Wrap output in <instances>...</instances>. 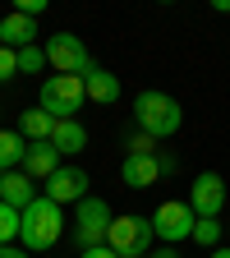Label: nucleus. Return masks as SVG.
Here are the masks:
<instances>
[{"label":"nucleus","instance_id":"nucleus-9","mask_svg":"<svg viewBox=\"0 0 230 258\" xmlns=\"http://www.w3.org/2000/svg\"><path fill=\"white\" fill-rule=\"evenodd\" d=\"M175 171V161L171 157H129L124 152V161H120V184H129V189H147V184H157L161 175H171Z\"/></svg>","mask_w":230,"mask_h":258},{"label":"nucleus","instance_id":"nucleus-22","mask_svg":"<svg viewBox=\"0 0 230 258\" xmlns=\"http://www.w3.org/2000/svg\"><path fill=\"white\" fill-rule=\"evenodd\" d=\"M19 74V51H10V46H0V83H10Z\"/></svg>","mask_w":230,"mask_h":258},{"label":"nucleus","instance_id":"nucleus-1","mask_svg":"<svg viewBox=\"0 0 230 258\" xmlns=\"http://www.w3.org/2000/svg\"><path fill=\"white\" fill-rule=\"evenodd\" d=\"M60 235H64V208L37 194V199L23 208V221H19V244H23L28 253H46L51 244H60Z\"/></svg>","mask_w":230,"mask_h":258},{"label":"nucleus","instance_id":"nucleus-17","mask_svg":"<svg viewBox=\"0 0 230 258\" xmlns=\"http://www.w3.org/2000/svg\"><path fill=\"white\" fill-rule=\"evenodd\" d=\"M23 157H28V139L19 134V129H0V175L19 171Z\"/></svg>","mask_w":230,"mask_h":258},{"label":"nucleus","instance_id":"nucleus-3","mask_svg":"<svg viewBox=\"0 0 230 258\" xmlns=\"http://www.w3.org/2000/svg\"><path fill=\"white\" fill-rule=\"evenodd\" d=\"M111 221H115V212H111V203L106 199H97V194H88V199L74 208V240H79V253L83 249H102L106 244V235H111Z\"/></svg>","mask_w":230,"mask_h":258},{"label":"nucleus","instance_id":"nucleus-15","mask_svg":"<svg viewBox=\"0 0 230 258\" xmlns=\"http://www.w3.org/2000/svg\"><path fill=\"white\" fill-rule=\"evenodd\" d=\"M51 148H55L60 157H74V152H83V148H88V129H83L79 120H55Z\"/></svg>","mask_w":230,"mask_h":258},{"label":"nucleus","instance_id":"nucleus-18","mask_svg":"<svg viewBox=\"0 0 230 258\" xmlns=\"http://www.w3.org/2000/svg\"><path fill=\"white\" fill-rule=\"evenodd\" d=\"M225 240V221L221 217H203V221H193V244H203V249H221Z\"/></svg>","mask_w":230,"mask_h":258},{"label":"nucleus","instance_id":"nucleus-26","mask_svg":"<svg viewBox=\"0 0 230 258\" xmlns=\"http://www.w3.org/2000/svg\"><path fill=\"white\" fill-rule=\"evenodd\" d=\"M207 258H230V244H221V249H212Z\"/></svg>","mask_w":230,"mask_h":258},{"label":"nucleus","instance_id":"nucleus-11","mask_svg":"<svg viewBox=\"0 0 230 258\" xmlns=\"http://www.w3.org/2000/svg\"><path fill=\"white\" fill-rule=\"evenodd\" d=\"M0 46H10V51L37 46V19H28V14L10 10L5 19H0Z\"/></svg>","mask_w":230,"mask_h":258},{"label":"nucleus","instance_id":"nucleus-5","mask_svg":"<svg viewBox=\"0 0 230 258\" xmlns=\"http://www.w3.org/2000/svg\"><path fill=\"white\" fill-rule=\"evenodd\" d=\"M152 217H134L124 212L111 221V235H106V249H115V258H147L152 253Z\"/></svg>","mask_w":230,"mask_h":258},{"label":"nucleus","instance_id":"nucleus-2","mask_svg":"<svg viewBox=\"0 0 230 258\" xmlns=\"http://www.w3.org/2000/svg\"><path fill=\"white\" fill-rule=\"evenodd\" d=\"M180 124H184V111H180V102H175L171 92L147 88V92L134 97V129L152 134L157 143H161V139H175V134H180Z\"/></svg>","mask_w":230,"mask_h":258},{"label":"nucleus","instance_id":"nucleus-19","mask_svg":"<svg viewBox=\"0 0 230 258\" xmlns=\"http://www.w3.org/2000/svg\"><path fill=\"white\" fill-rule=\"evenodd\" d=\"M19 221H23V212H19V208L0 203V244H14V240H19Z\"/></svg>","mask_w":230,"mask_h":258},{"label":"nucleus","instance_id":"nucleus-14","mask_svg":"<svg viewBox=\"0 0 230 258\" xmlns=\"http://www.w3.org/2000/svg\"><path fill=\"white\" fill-rule=\"evenodd\" d=\"M19 171L46 184V180L60 171V152H55L51 143H28V157H23V166H19Z\"/></svg>","mask_w":230,"mask_h":258},{"label":"nucleus","instance_id":"nucleus-4","mask_svg":"<svg viewBox=\"0 0 230 258\" xmlns=\"http://www.w3.org/2000/svg\"><path fill=\"white\" fill-rule=\"evenodd\" d=\"M83 102H88V88H83L79 74H51L42 83V102L37 106L46 115H55V120H74L83 111Z\"/></svg>","mask_w":230,"mask_h":258},{"label":"nucleus","instance_id":"nucleus-27","mask_svg":"<svg viewBox=\"0 0 230 258\" xmlns=\"http://www.w3.org/2000/svg\"><path fill=\"white\" fill-rule=\"evenodd\" d=\"M225 235H230V221H225Z\"/></svg>","mask_w":230,"mask_h":258},{"label":"nucleus","instance_id":"nucleus-20","mask_svg":"<svg viewBox=\"0 0 230 258\" xmlns=\"http://www.w3.org/2000/svg\"><path fill=\"white\" fill-rule=\"evenodd\" d=\"M46 70V46H23L19 51V74H37Z\"/></svg>","mask_w":230,"mask_h":258},{"label":"nucleus","instance_id":"nucleus-23","mask_svg":"<svg viewBox=\"0 0 230 258\" xmlns=\"http://www.w3.org/2000/svg\"><path fill=\"white\" fill-rule=\"evenodd\" d=\"M0 258H32L23 244H0Z\"/></svg>","mask_w":230,"mask_h":258},{"label":"nucleus","instance_id":"nucleus-21","mask_svg":"<svg viewBox=\"0 0 230 258\" xmlns=\"http://www.w3.org/2000/svg\"><path fill=\"white\" fill-rule=\"evenodd\" d=\"M124 148H129V157H157V139L143 134V129H134V134L124 139Z\"/></svg>","mask_w":230,"mask_h":258},{"label":"nucleus","instance_id":"nucleus-24","mask_svg":"<svg viewBox=\"0 0 230 258\" xmlns=\"http://www.w3.org/2000/svg\"><path fill=\"white\" fill-rule=\"evenodd\" d=\"M79 258H115V249H106V244H102V249H83Z\"/></svg>","mask_w":230,"mask_h":258},{"label":"nucleus","instance_id":"nucleus-10","mask_svg":"<svg viewBox=\"0 0 230 258\" xmlns=\"http://www.w3.org/2000/svg\"><path fill=\"white\" fill-rule=\"evenodd\" d=\"M88 184H92L88 171H79V166H60V171L46 180L42 199H51V203H60V208H64V203H74V208H79V203L88 199Z\"/></svg>","mask_w":230,"mask_h":258},{"label":"nucleus","instance_id":"nucleus-13","mask_svg":"<svg viewBox=\"0 0 230 258\" xmlns=\"http://www.w3.org/2000/svg\"><path fill=\"white\" fill-rule=\"evenodd\" d=\"M32 199H37V180L23 175V171H5L0 175V203H10V208H28Z\"/></svg>","mask_w":230,"mask_h":258},{"label":"nucleus","instance_id":"nucleus-12","mask_svg":"<svg viewBox=\"0 0 230 258\" xmlns=\"http://www.w3.org/2000/svg\"><path fill=\"white\" fill-rule=\"evenodd\" d=\"M83 88H88V102H97V106H115L120 102V74L102 70V64H92L83 74Z\"/></svg>","mask_w":230,"mask_h":258},{"label":"nucleus","instance_id":"nucleus-7","mask_svg":"<svg viewBox=\"0 0 230 258\" xmlns=\"http://www.w3.org/2000/svg\"><path fill=\"white\" fill-rule=\"evenodd\" d=\"M46 64L55 74H88L92 70V55L83 46V37H74V32H55V37H46Z\"/></svg>","mask_w":230,"mask_h":258},{"label":"nucleus","instance_id":"nucleus-8","mask_svg":"<svg viewBox=\"0 0 230 258\" xmlns=\"http://www.w3.org/2000/svg\"><path fill=\"white\" fill-rule=\"evenodd\" d=\"M189 208H193V217H221L225 212V180L216 175V171H203V175H193V189H189V199H184Z\"/></svg>","mask_w":230,"mask_h":258},{"label":"nucleus","instance_id":"nucleus-25","mask_svg":"<svg viewBox=\"0 0 230 258\" xmlns=\"http://www.w3.org/2000/svg\"><path fill=\"white\" fill-rule=\"evenodd\" d=\"M147 258H180V249H171V244H161V249H152Z\"/></svg>","mask_w":230,"mask_h":258},{"label":"nucleus","instance_id":"nucleus-6","mask_svg":"<svg viewBox=\"0 0 230 258\" xmlns=\"http://www.w3.org/2000/svg\"><path fill=\"white\" fill-rule=\"evenodd\" d=\"M193 208L184 203V199H166V203H157V212H152V235L161 240V244H180V240H193Z\"/></svg>","mask_w":230,"mask_h":258},{"label":"nucleus","instance_id":"nucleus-16","mask_svg":"<svg viewBox=\"0 0 230 258\" xmlns=\"http://www.w3.org/2000/svg\"><path fill=\"white\" fill-rule=\"evenodd\" d=\"M19 134H23L28 143H51V134H55V115H46L42 106L23 111V115H19Z\"/></svg>","mask_w":230,"mask_h":258}]
</instances>
